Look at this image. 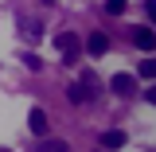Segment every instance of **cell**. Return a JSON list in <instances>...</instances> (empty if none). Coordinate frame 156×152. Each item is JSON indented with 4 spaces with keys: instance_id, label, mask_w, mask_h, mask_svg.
Returning a JSON list of instances; mask_svg holds the SVG:
<instances>
[{
    "instance_id": "cell-1",
    "label": "cell",
    "mask_w": 156,
    "mask_h": 152,
    "mask_svg": "<svg viewBox=\"0 0 156 152\" xmlns=\"http://www.w3.org/2000/svg\"><path fill=\"white\" fill-rule=\"evenodd\" d=\"M55 47H58V55H62V62H74L78 51H82V39H78L74 31H62V35L55 39Z\"/></svg>"
},
{
    "instance_id": "cell-2",
    "label": "cell",
    "mask_w": 156,
    "mask_h": 152,
    "mask_svg": "<svg viewBox=\"0 0 156 152\" xmlns=\"http://www.w3.org/2000/svg\"><path fill=\"white\" fill-rule=\"evenodd\" d=\"M129 35H133V43L140 47V51H156V31H148L144 23H140V27H133Z\"/></svg>"
},
{
    "instance_id": "cell-3",
    "label": "cell",
    "mask_w": 156,
    "mask_h": 152,
    "mask_svg": "<svg viewBox=\"0 0 156 152\" xmlns=\"http://www.w3.org/2000/svg\"><path fill=\"white\" fill-rule=\"evenodd\" d=\"M109 90H113V94H121V97H129V94H136V78H133V74H113Z\"/></svg>"
},
{
    "instance_id": "cell-4",
    "label": "cell",
    "mask_w": 156,
    "mask_h": 152,
    "mask_svg": "<svg viewBox=\"0 0 156 152\" xmlns=\"http://www.w3.org/2000/svg\"><path fill=\"white\" fill-rule=\"evenodd\" d=\"M86 51H90L94 58H101L105 51H109V35H105V31H94V35L86 39Z\"/></svg>"
},
{
    "instance_id": "cell-5",
    "label": "cell",
    "mask_w": 156,
    "mask_h": 152,
    "mask_svg": "<svg viewBox=\"0 0 156 152\" xmlns=\"http://www.w3.org/2000/svg\"><path fill=\"white\" fill-rule=\"evenodd\" d=\"M27 125H31V133L47 136V113H43V109H31V113H27Z\"/></svg>"
},
{
    "instance_id": "cell-6",
    "label": "cell",
    "mask_w": 156,
    "mask_h": 152,
    "mask_svg": "<svg viewBox=\"0 0 156 152\" xmlns=\"http://www.w3.org/2000/svg\"><path fill=\"white\" fill-rule=\"evenodd\" d=\"M121 144H125V133L121 129H109V133L101 136V148H121Z\"/></svg>"
},
{
    "instance_id": "cell-7",
    "label": "cell",
    "mask_w": 156,
    "mask_h": 152,
    "mask_svg": "<svg viewBox=\"0 0 156 152\" xmlns=\"http://www.w3.org/2000/svg\"><path fill=\"white\" fill-rule=\"evenodd\" d=\"M136 74H140V78H148V82H156V58H144V62L136 66Z\"/></svg>"
},
{
    "instance_id": "cell-8",
    "label": "cell",
    "mask_w": 156,
    "mask_h": 152,
    "mask_svg": "<svg viewBox=\"0 0 156 152\" xmlns=\"http://www.w3.org/2000/svg\"><path fill=\"white\" fill-rule=\"evenodd\" d=\"M39 152H70L66 140H39Z\"/></svg>"
},
{
    "instance_id": "cell-9",
    "label": "cell",
    "mask_w": 156,
    "mask_h": 152,
    "mask_svg": "<svg viewBox=\"0 0 156 152\" xmlns=\"http://www.w3.org/2000/svg\"><path fill=\"white\" fill-rule=\"evenodd\" d=\"M82 90H86V94H90V101H94V90H98V78L90 74V70L82 74Z\"/></svg>"
},
{
    "instance_id": "cell-10",
    "label": "cell",
    "mask_w": 156,
    "mask_h": 152,
    "mask_svg": "<svg viewBox=\"0 0 156 152\" xmlns=\"http://www.w3.org/2000/svg\"><path fill=\"white\" fill-rule=\"evenodd\" d=\"M66 97H70V101H78V105H82V101H90V94H86L82 86H70V90H66Z\"/></svg>"
},
{
    "instance_id": "cell-11",
    "label": "cell",
    "mask_w": 156,
    "mask_h": 152,
    "mask_svg": "<svg viewBox=\"0 0 156 152\" xmlns=\"http://www.w3.org/2000/svg\"><path fill=\"white\" fill-rule=\"evenodd\" d=\"M125 4H129V0H105V12H109V16H121Z\"/></svg>"
},
{
    "instance_id": "cell-12",
    "label": "cell",
    "mask_w": 156,
    "mask_h": 152,
    "mask_svg": "<svg viewBox=\"0 0 156 152\" xmlns=\"http://www.w3.org/2000/svg\"><path fill=\"white\" fill-rule=\"evenodd\" d=\"M23 66H27V70H43V58L27 51V55H23Z\"/></svg>"
},
{
    "instance_id": "cell-13",
    "label": "cell",
    "mask_w": 156,
    "mask_h": 152,
    "mask_svg": "<svg viewBox=\"0 0 156 152\" xmlns=\"http://www.w3.org/2000/svg\"><path fill=\"white\" fill-rule=\"evenodd\" d=\"M144 8H148V19H156V0H144Z\"/></svg>"
},
{
    "instance_id": "cell-14",
    "label": "cell",
    "mask_w": 156,
    "mask_h": 152,
    "mask_svg": "<svg viewBox=\"0 0 156 152\" xmlns=\"http://www.w3.org/2000/svg\"><path fill=\"white\" fill-rule=\"evenodd\" d=\"M148 101H152V105H156V86H152V90H148Z\"/></svg>"
},
{
    "instance_id": "cell-15",
    "label": "cell",
    "mask_w": 156,
    "mask_h": 152,
    "mask_svg": "<svg viewBox=\"0 0 156 152\" xmlns=\"http://www.w3.org/2000/svg\"><path fill=\"white\" fill-rule=\"evenodd\" d=\"M0 152H8V148H0Z\"/></svg>"
}]
</instances>
